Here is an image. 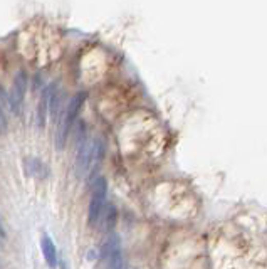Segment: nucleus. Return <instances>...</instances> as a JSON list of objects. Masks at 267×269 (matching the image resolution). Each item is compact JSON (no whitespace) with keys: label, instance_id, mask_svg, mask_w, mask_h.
Wrapping results in <instances>:
<instances>
[{"label":"nucleus","instance_id":"f257e3e1","mask_svg":"<svg viewBox=\"0 0 267 269\" xmlns=\"http://www.w3.org/2000/svg\"><path fill=\"white\" fill-rule=\"evenodd\" d=\"M83 101H84V93H79L77 96H74L69 101V105H68V108H66L64 114L60 116V125H59V130L56 133V145H57L59 150L64 148L66 137H68V133L71 130L72 123H74L77 113H79V109L83 106Z\"/></svg>","mask_w":267,"mask_h":269},{"label":"nucleus","instance_id":"f03ea898","mask_svg":"<svg viewBox=\"0 0 267 269\" xmlns=\"http://www.w3.org/2000/svg\"><path fill=\"white\" fill-rule=\"evenodd\" d=\"M106 190H108L106 180L102 179V177H98L93 183V199H91L89 210H88V224L91 227L98 224L101 212L106 205Z\"/></svg>","mask_w":267,"mask_h":269},{"label":"nucleus","instance_id":"7ed1b4c3","mask_svg":"<svg viewBox=\"0 0 267 269\" xmlns=\"http://www.w3.org/2000/svg\"><path fill=\"white\" fill-rule=\"evenodd\" d=\"M26 91H27V74L24 71H19L17 72L15 79H14V84H12V89H10V94H9L10 109L15 114L19 113V109L22 106Z\"/></svg>","mask_w":267,"mask_h":269},{"label":"nucleus","instance_id":"20e7f679","mask_svg":"<svg viewBox=\"0 0 267 269\" xmlns=\"http://www.w3.org/2000/svg\"><path fill=\"white\" fill-rule=\"evenodd\" d=\"M102 153H105V143H102V140L101 138H93L91 140V155H89L86 179H89V177H93L96 172H98L101 160H102Z\"/></svg>","mask_w":267,"mask_h":269},{"label":"nucleus","instance_id":"39448f33","mask_svg":"<svg viewBox=\"0 0 267 269\" xmlns=\"http://www.w3.org/2000/svg\"><path fill=\"white\" fill-rule=\"evenodd\" d=\"M54 86H49L44 89V93L40 96V101H39V108H37V125L42 130L46 126V121H47V116H49V105H51V98L54 94Z\"/></svg>","mask_w":267,"mask_h":269},{"label":"nucleus","instance_id":"423d86ee","mask_svg":"<svg viewBox=\"0 0 267 269\" xmlns=\"http://www.w3.org/2000/svg\"><path fill=\"white\" fill-rule=\"evenodd\" d=\"M116 221H118V210L116 207L111 205V204H106L105 209H102L101 216H99V224H101V229L105 232H111L114 229V225H116Z\"/></svg>","mask_w":267,"mask_h":269},{"label":"nucleus","instance_id":"0eeeda50","mask_svg":"<svg viewBox=\"0 0 267 269\" xmlns=\"http://www.w3.org/2000/svg\"><path fill=\"white\" fill-rule=\"evenodd\" d=\"M40 249H42V254H44V259H46L47 264H49V267L56 269V266H57V251H56V246H54V242H52V239L49 236H42Z\"/></svg>","mask_w":267,"mask_h":269},{"label":"nucleus","instance_id":"6e6552de","mask_svg":"<svg viewBox=\"0 0 267 269\" xmlns=\"http://www.w3.org/2000/svg\"><path fill=\"white\" fill-rule=\"evenodd\" d=\"M106 261H108V269H126V262H125L121 249L116 251V253L109 254Z\"/></svg>","mask_w":267,"mask_h":269},{"label":"nucleus","instance_id":"1a4fd4ad","mask_svg":"<svg viewBox=\"0 0 267 269\" xmlns=\"http://www.w3.org/2000/svg\"><path fill=\"white\" fill-rule=\"evenodd\" d=\"M26 168H27V174L34 177H42V174L46 172V167L42 165L39 158H29L26 163Z\"/></svg>","mask_w":267,"mask_h":269},{"label":"nucleus","instance_id":"9d476101","mask_svg":"<svg viewBox=\"0 0 267 269\" xmlns=\"http://www.w3.org/2000/svg\"><path fill=\"white\" fill-rule=\"evenodd\" d=\"M5 130H7V118H5L4 109L0 108V133H4Z\"/></svg>","mask_w":267,"mask_h":269},{"label":"nucleus","instance_id":"9b49d317","mask_svg":"<svg viewBox=\"0 0 267 269\" xmlns=\"http://www.w3.org/2000/svg\"><path fill=\"white\" fill-rule=\"evenodd\" d=\"M4 237H5V232L2 229V224H0V241H4Z\"/></svg>","mask_w":267,"mask_h":269}]
</instances>
